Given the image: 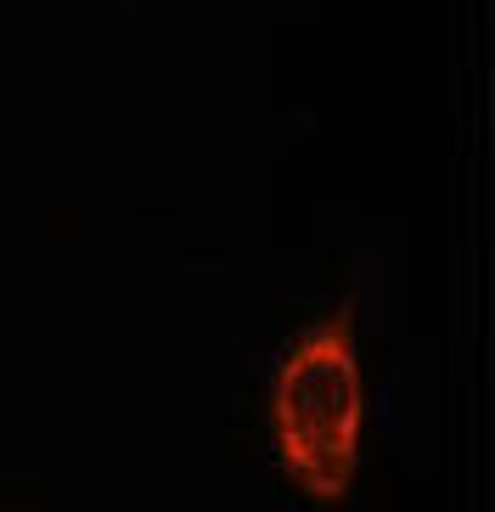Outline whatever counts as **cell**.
<instances>
[{
  "instance_id": "6da1fadb",
  "label": "cell",
  "mask_w": 495,
  "mask_h": 512,
  "mask_svg": "<svg viewBox=\"0 0 495 512\" xmlns=\"http://www.w3.org/2000/svg\"><path fill=\"white\" fill-rule=\"evenodd\" d=\"M360 361H355V304H338L332 316L304 327L282 349L276 383H270V439L282 456V473L310 501H344L360 462Z\"/></svg>"
}]
</instances>
